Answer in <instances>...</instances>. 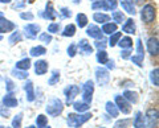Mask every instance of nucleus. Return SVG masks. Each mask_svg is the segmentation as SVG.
<instances>
[{
  "mask_svg": "<svg viewBox=\"0 0 159 128\" xmlns=\"http://www.w3.org/2000/svg\"><path fill=\"white\" fill-rule=\"evenodd\" d=\"M133 63H135L137 66L142 67L143 66V60H145V49H143V45H142V41L141 38L137 40V54L135 56L130 57Z\"/></svg>",
  "mask_w": 159,
  "mask_h": 128,
  "instance_id": "5",
  "label": "nucleus"
},
{
  "mask_svg": "<svg viewBox=\"0 0 159 128\" xmlns=\"http://www.w3.org/2000/svg\"><path fill=\"white\" fill-rule=\"evenodd\" d=\"M117 45H119L122 49H131L133 40L130 37H122V38H119V41H118Z\"/></svg>",
  "mask_w": 159,
  "mask_h": 128,
  "instance_id": "28",
  "label": "nucleus"
},
{
  "mask_svg": "<svg viewBox=\"0 0 159 128\" xmlns=\"http://www.w3.org/2000/svg\"><path fill=\"white\" fill-rule=\"evenodd\" d=\"M3 40V36H2V34H0V41H2Z\"/></svg>",
  "mask_w": 159,
  "mask_h": 128,
  "instance_id": "58",
  "label": "nucleus"
},
{
  "mask_svg": "<svg viewBox=\"0 0 159 128\" xmlns=\"http://www.w3.org/2000/svg\"><path fill=\"white\" fill-rule=\"evenodd\" d=\"M21 120H23V114H17L15 116V119L12 122V127L13 128H20L21 127Z\"/></svg>",
  "mask_w": 159,
  "mask_h": 128,
  "instance_id": "41",
  "label": "nucleus"
},
{
  "mask_svg": "<svg viewBox=\"0 0 159 128\" xmlns=\"http://www.w3.org/2000/svg\"><path fill=\"white\" fill-rule=\"evenodd\" d=\"M0 128H4V127H0Z\"/></svg>",
  "mask_w": 159,
  "mask_h": 128,
  "instance_id": "62",
  "label": "nucleus"
},
{
  "mask_svg": "<svg viewBox=\"0 0 159 128\" xmlns=\"http://www.w3.org/2000/svg\"><path fill=\"white\" fill-rule=\"evenodd\" d=\"M84 91H82V102L90 105L93 100V92H94V83L93 81H88L85 85H84Z\"/></svg>",
  "mask_w": 159,
  "mask_h": 128,
  "instance_id": "6",
  "label": "nucleus"
},
{
  "mask_svg": "<svg viewBox=\"0 0 159 128\" xmlns=\"http://www.w3.org/2000/svg\"><path fill=\"white\" fill-rule=\"evenodd\" d=\"M80 92V87L76 86V85H69L65 90H64V94H65V98H66V103L68 105H70V103H73L74 98H76Z\"/></svg>",
  "mask_w": 159,
  "mask_h": 128,
  "instance_id": "9",
  "label": "nucleus"
},
{
  "mask_svg": "<svg viewBox=\"0 0 159 128\" xmlns=\"http://www.w3.org/2000/svg\"><path fill=\"white\" fill-rule=\"evenodd\" d=\"M114 100H116V106H117V108H118V111H121L122 114L127 115V114H130V112H131V106H130V103H129L123 96L116 95Z\"/></svg>",
  "mask_w": 159,
  "mask_h": 128,
  "instance_id": "7",
  "label": "nucleus"
},
{
  "mask_svg": "<svg viewBox=\"0 0 159 128\" xmlns=\"http://www.w3.org/2000/svg\"><path fill=\"white\" fill-rule=\"evenodd\" d=\"M27 128H36V127H34V126H29V127H27Z\"/></svg>",
  "mask_w": 159,
  "mask_h": 128,
  "instance_id": "56",
  "label": "nucleus"
},
{
  "mask_svg": "<svg viewBox=\"0 0 159 128\" xmlns=\"http://www.w3.org/2000/svg\"><path fill=\"white\" fill-rule=\"evenodd\" d=\"M73 107H74V110H76L77 112L82 114V112H86L89 108H90V105H88V103H85V102H74Z\"/></svg>",
  "mask_w": 159,
  "mask_h": 128,
  "instance_id": "23",
  "label": "nucleus"
},
{
  "mask_svg": "<svg viewBox=\"0 0 159 128\" xmlns=\"http://www.w3.org/2000/svg\"><path fill=\"white\" fill-rule=\"evenodd\" d=\"M61 15H62V17H65V19H68V17H70L72 16V12H70V9H68V8H65V7H62L61 8Z\"/></svg>",
  "mask_w": 159,
  "mask_h": 128,
  "instance_id": "49",
  "label": "nucleus"
},
{
  "mask_svg": "<svg viewBox=\"0 0 159 128\" xmlns=\"http://www.w3.org/2000/svg\"><path fill=\"white\" fill-rule=\"evenodd\" d=\"M29 53H31L32 57H40V56H44V54L47 53V49L41 45H39V46L32 48L31 50H29Z\"/></svg>",
  "mask_w": 159,
  "mask_h": 128,
  "instance_id": "29",
  "label": "nucleus"
},
{
  "mask_svg": "<svg viewBox=\"0 0 159 128\" xmlns=\"http://www.w3.org/2000/svg\"><path fill=\"white\" fill-rule=\"evenodd\" d=\"M123 98H125L129 103H137L138 102V94L135 91H131V90H126L123 92Z\"/></svg>",
  "mask_w": 159,
  "mask_h": 128,
  "instance_id": "22",
  "label": "nucleus"
},
{
  "mask_svg": "<svg viewBox=\"0 0 159 128\" xmlns=\"http://www.w3.org/2000/svg\"><path fill=\"white\" fill-rule=\"evenodd\" d=\"M3 105L6 107H16L17 106V99L15 98L12 94H7L6 96L3 98Z\"/></svg>",
  "mask_w": 159,
  "mask_h": 128,
  "instance_id": "21",
  "label": "nucleus"
},
{
  "mask_svg": "<svg viewBox=\"0 0 159 128\" xmlns=\"http://www.w3.org/2000/svg\"><path fill=\"white\" fill-rule=\"evenodd\" d=\"M127 124H129V120L122 119V120H118L116 124L113 126V128H127Z\"/></svg>",
  "mask_w": 159,
  "mask_h": 128,
  "instance_id": "45",
  "label": "nucleus"
},
{
  "mask_svg": "<svg viewBox=\"0 0 159 128\" xmlns=\"http://www.w3.org/2000/svg\"><path fill=\"white\" fill-rule=\"evenodd\" d=\"M6 83H7V91L8 92H12L13 90H16V86L13 85V82L11 79H6Z\"/></svg>",
  "mask_w": 159,
  "mask_h": 128,
  "instance_id": "48",
  "label": "nucleus"
},
{
  "mask_svg": "<svg viewBox=\"0 0 159 128\" xmlns=\"http://www.w3.org/2000/svg\"><path fill=\"white\" fill-rule=\"evenodd\" d=\"M76 20H77V25L80 28H84V27L88 25V17H86V15L78 13L77 16H76Z\"/></svg>",
  "mask_w": 159,
  "mask_h": 128,
  "instance_id": "32",
  "label": "nucleus"
},
{
  "mask_svg": "<svg viewBox=\"0 0 159 128\" xmlns=\"http://www.w3.org/2000/svg\"><path fill=\"white\" fill-rule=\"evenodd\" d=\"M106 112H107L109 115H111V117H117L118 114H119V111H118V108L116 106V103L107 102L106 103Z\"/></svg>",
  "mask_w": 159,
  "mask_h": 128,
  "instance_id": "24",
  "label": "nucleus"
},
{
  "mask_svg": "<svg viewBox=\"0 0 159 128\" xmlns=\"http://www.w3.org/2000/svg\"><path fill=\"white\" fill-rule=\"evenodd\" d=\"M43 128H51V127H47V126H45V127H43Z\"/></svg>",
  "mask_w": 159,
  "mask_h": 128,
  "instance_id": "59",
  "label": "nucleus"
},
{
  "mask_svg": "<svg viewBox=\"0 0 159 128\" xmlns=\"http://www.w3.org/2000/svg\"><path fill=\"white\" fill-rule=\"evenodd\" d=\"M96 78L97 82L101 86H105L110 81V74H109V70L105 67H97L96 69Z\"/></svg>",
  "mask_w": 159,
  "mask_h": 128,
  "instance_id": "8",
  "label": "nucleus"
},
{
  "mask_svg": "<svg viewBox=\"0 0 159 128\" xmlns=\"http://www.w3.org/2000/svg\"><path fill=\"white\" fill-rule=\"evenodd\" d=\"M34 2V0H28V3H33Z\"/></svg>",
  "mask_w": 159,
  "mask_h": 128,
  "instance_id": "57",
  "label": "nucleus"
},
{
  "mask_svg": "<svg viewBox=\"0 0 159 128\" xmlns=\"http://www.w3.org/2000/svg\"><path fill=\"white\" fill-rule=\"evenodd\" d=\"M121 7L123 8V11H126L129 15H135L137 13V11H135V8H134V6H133V3L130 2V0H121Z\"/></svg>",
  "mask_w": 159,
  "mask_h": 128,
  "instance_id": "19",
  "label": "nucleus"
},
{
  "mask_svg": "<svg viewBox=\"0 0 159 128\" xmlns=\"http://www.w3.org/2000/svg\"><path fill=\"white\" fill-rule=\"evenodd\" d=\"M24 90L27 92V100L28 102H33L34 100V87L33 83L31 81H27L25 85H24Z\"/></svg>",
  "mask_w": 159,
  "mask_h": 128,
  "instance_id": "18",
  "label": "nucleus"
},
{
  "mask_svg": "<svg viewBox=\"0 0 159 128\" xmlns=\"http://www.w3.org/2000/svg\"><path fill=\"white\" fill-rule=\"evenodd\" d=\"M134 127L135 128H142L143 127V115H142V112H137L135 117H134Z\"/></svg>",
  "mask_w": 159,
  "mask_h": 128,
  "instance_id": "39",
  "label": "nucleus"
},
{
  "mask_svg": "<svg viewBox=\"0 0 159 128\" xmlns=\"http://www.w3.org/2000/svg\"><path fill=\"white\" fill-rule=\"evenodd\" d=\"M15 29V24L11 23L9 20H7V19H4L3 16L0 17V33L3 32H11Z\"/></svg>",
  "mask_w": 159,
  "mask_h": 128,
  "instance_id": "15",
  "label": "nucleus"
},
{
  "mask_svg": "<svg viewBox=\"0 0 159 128\" xmlns=\"http://www.w3.org/2000/svg\"><path fill=\"white\" fill-rule=\"evenodd\" d=\"M12 75L16 77L17 79H27V78H28V71L19 70V69H13V70H12Z\"/></svg>",
  "mask_w": 159,
  "mask_h": 128,
  "instance_id": "34",
  "label": "nucleus"
},
{
  "mask_svg": "<svg viewBox=\"0 0 159 128\" xmlns=\"http://www.w3.org/2000/svg\"><path fill=\"white\" fill-rule=\"evenodd\" d=\"M31 60L29 58H24V60H20L16 62V69H19V70H25L28 71V69L31 67Z\"/></svg>",
  "mask_w": 159,
  "mask_h": 128,
  "instance_id": "27",
  "label": "nucleus"
},
{
  "mask_svg": "<svg viewBox=\"0 0 159 128\" xmlns=\"http://www.w3.org/2000/svg\"><path fill=\"white\" fill-rule=\"evenodd\" d=\"M92 119V114L89 112H85V114H69L68 115V126L72 127V128H80L84 123H86L88 120Z\"/></svg>",
  "mask_w": 159,
  "mask_h": 128,
  "instance_id": "1",
  "label": "nucleus"
},
{
  "mask_svg": "<svg viewBox=\"0 0 159 128\" xmlns=\"http://www.w3.org/2000/svg\"><path fill=\"white\" fill-rule=\"evenodd\" d=\"M24 4H25V2H20L19 4H15V6H13V8H20V7H23Z\"/></svg>",
  "mask_w": 159,
  "mask_h": 128,
  "instance_id": "53",
  "label": "nucleus"
},
{
  "mask_svg": "<svg viewBox=\"0 0 159 128\" xmlns=\"http://www.w3.org/2000/svg\"><path fill=\"white\" fill-rule=\"evenodd\" d=\"M106 3H107V7H109V11H114V9L117 8L118 6V3H117V0H106Z\"/></svg>",
  "mask_w": 159,
  "mask_h": 128,
  "instance_id": "47",
  "label": "nucleus"
},
{
  "mask_svg": "<svg viewBox=\"0 0 159 128\" xmlns=\"http://www.w3.org/2000/svg\"><path fill=\"white\" fill-rule=\"evenodd\" d=\"M72 2H73L74 4H78V3H81V0H72Z\"/></svg>",
  "mask_w": 159,
  "mask_h": 128,
  "instance_id": "54",
  "label": "nucleus"
},
{
  "mask_svg": "<svg viewBox=\"0 0 159 128\" xmlns=\"http://www.w3.org/2000/svg\"><path fill=\"white\" fill-rule=\"evenodd\" d=\"M77 48L80 49V52L84 53V54H86V56H89V54H92V53H93V48H92V45L85 40V38H82V40L78 42V46H77Z\"/></svg>",
  "mask_w": 159,
  "mask_h": 128,
  "instance_id": "16",
  "label": "nucleus"
},
{
  "mask_svg": "<svg viewBox=\"0 0 159 128\" xmlns=\"http://www.w3.org/2000/svg\"><path fill=\"white\" fill-rule=\"evenodd\" d=\"M137 31V28H135V23H134L133 19H127V20L125 21V24H123V27H122V32H125V33H129V34H134Z\"/></svg>",
  "mask_w": 159,
  "mask_h": 128,
  "instance_id": "17",
  "label": "nucleus"
},
{
  "mask_svg": "<svg viewBox=\"0 0 159 128\" xmlns=\"http://www.w3.org/2000/svg\"><path fill=\"white\" fill-rule=\"evenodd\" d=\"M97 61L101 63V65H105V63L109 61L107 53L105 50H98V53H97Z\"/></svg>",
  "mask_w": 159,
  "mask_h": 128,
  "instance_id": "35",
  "label": "nucleus"
},
{
  "mask_svg": "<svg viewBox=\"0 0 159 128\" xmlns=\"http://www.w3.org/2000/svg\"><path fill=\"white\" fill-rule=\"evenodd\" d=\"M74 34H76V27L73 25V24H69V25L65 27L62 32V36L64 37H73Z\"/></svg>",
  "mask_w": 159,
  "mask_h": 128,
  "instance_id": "31",
  "label": "nucleus"
},
{
  "mask_svg": "<svg viewBox=\"0 0 159 128\" xmlns=\"http://www.w3.org/2000/svg\"><path fill=\"white\" fill-rule=\"evenodd\" d=\"M92 8L94 9V11H97V9H101V11H109L106 0H96V2L92 4Z\"/></svg>",
  "mask_w": 159,
  "mask_h": 128,
  "instance_id": "26",
  "label": "nucleus"
},
{
  "mask_svg": "<svg viewBox=\"0 0 159 128\" xmlns=\"http://www.w3.org/2000/svg\"><path fill=\"white\" fill-rule=\"evenodd\" d=\"M58 81H60V71H58V70H53V71H52L51 78L48 79V85L53 86V85H56V83H57Z\"/></svg>",
  "mask_w": 159,
  "mask_h": 128,
  "instance_id": "38",
  "label": "nucleus"
},
{
  "mask_svg": "<svg viewBox=\"0 0 159 128\" xmlns=\"http://www.w3.org/2000/svg\"><path fill=\"white\" fill-rule=\"evenodd\" d=\"M101 128H103V127H101Z\"/></svg>",
  "mask_w": 159,
  "mask_h": 128,
  "instance_id": "64",
  "label": "nucleus"
},
{
  "mask_svg": "<svg viewBox=\"0 0 159 128\" xmlns=\"http://www.w3.org/2000/svg\"><path fill=\"white\" fill-rule=\"evenodd\" d=\"M20 41H21V33L17 32V31L13 32L8 38V42L11 44V45H13V44H16V42H20Z\"/></svg>",
  "mask_w": 159,
  "mask_h": 128,
  "instance_id": "37",
  "label": "nucleus"
},
{
  "mask_svg": "<svg viewBox=\"0 0 159 128\" xmlns=\"http://www.w3.org/2000/svg\"><path fill=\"white\" fill-rule=\"evenodd\" d=\"M39 40L41 41V42L49 44V42L52 41V36H51L49 33H47V32H45V33H41V34H40V36H39Z\"/></svg>",
  "mask_w": 159,
  "mask_h": 128,
  "instance_id": "42",
  "label": "nucleus"
},
{
  "mask_svg": "<svg viewBox=\"0 0 159 128\" xmlns=\"http://www.w3.org/2000/svg\"><path fill=\"white\" fill-rule=\"evenodd\" d=\"M48 71V62L44 60H39L34 62V73L37 75H44Z\"/></svg>",
  "mask_w": 159,
  "mask_h": 128,
  "instance_id": "13",
  "label": "nucleus"
},
{
  "mask_svg": "<svg viewBox=\"0 0 159 128\" xmlns=\"http://www.w3.org/2000/svg\"><path fill=\"white\" fill-rule=\"evenodd\" d=\"M159 69L158 67H155L154 70L150 73V81H151V83L154 86H159Z\"/></svg>",
  "mask_w": 159,
  "mask_h": 128,
  "instance_id": "33",
  "label": "nucleus"
},
{
  "mask_svg": "<svg viewBox=\"0 0 159 128\" xmlns=\"http://www.w3.org/2000/svg\"><path fill=\"white\" fill-rule=\"evenodd\" d=\"M86 33H88V36H90L92 38H96V40L102 38V34H103L101 28H98L97 25H94V24H92V25H89L86 28Z\"/></svg>",
  "mask_w": 159,
  "mask_h": 128,
  "instance_id": "12",
  "label": "nucleus"
},
{
  "mask_svg": "<svg viewBox=\"0 0 159 128\" xmlns=\"http://www.w3.org/2000/svg\"><path fill=\"white\" fill-rule=\"evenodd\" d=\"M121 32H114L113 34H110V40H109V45H110L111 48L113 46H116L118 41H119V38H121Z\"/></svg>",
  "mask_w": 159,
  "mask_h": 128,
  "instance_id": "36",
  "label": "nucleus"
},
{
  "mask_svg": "<svg viewBox=\"0 0 159 128\" xmlns=\"http://www.w3.org/2000/svg\"><path fill=\"white\" fill-rule=\"evenodd\" d=\"M40 25H37V24H28V25L24 27V31H25V36L27 38H36L37 34L40 32Z\"/></svg>",
  "mask_w": 159,
  "mask_h": 128,
  "instance_id": "10",
  "label": "nucleus"
},
{
  "mask_svg": "<svg viewBox=\"0 0 159 128\" xmlns=\"http://www.w3.org/2000/svg\"><path fill=\"white\" fill-rule=\"evenodd\" d=\"M158 126V110L157 108H148L146 115L143 117L142 128H157Z\"/></svg>",
  "mask_w": 159,
  "mask_h": 128,
  "instance_id": "3",
  "label": "nucleus"
},
{
  "mask_svg": "<svg viewBox=\"0 0 159 128\" xmlns=\"http://www.w3.org/2000/svg\"><path fill=\"white\" fill-rule=\"evenodd\" d=\"M94 45H96V46L99 49V50H103V49L106 48V44H105V41H103V38H101V41L98 40L96 44H94Z\"/></svg>",
  "mask_w": 159,
  "mask_h": 128,
  "instance_id": "50",
  "label": "nucleus"
},
{
  "mask_svg": "<svg viewBox=\"0 0 159 128\" xmlns=\"http://www.w3.org/2000/svg\"><path fill=\"white\" fill-rule=\"evenodd\" d=\"M0 17H2V13H0Z\"/></svg>",
  "mask_w": 159,
  "mask_h": 128,
  "instance_id": "61",
  "label": "nucleus"
},
{
  "mask_svg": "<svg viewBox=\"0 0 159 128\" xmlns=\"http://www.w3.org/2000/svg\"><path fill=\"white\" fill-rule=\"evenodd\" d=\"M110 19H113L116 24H122L123 21H125V15H123V12H121V11H114L111 13Z\"/></svg>",
  "mask_w": 159,
  "mask_h": 128,
  "instance_id": "30",
  "label": "nucleus"
},
{
  "mask_svg": "<svg viewBox=\"0 0 159 128\" xmlns=\"http://www.w3.org/2000/svg\"><path fill=\"white\" fill-rule=\"evenodd\" d=\"M106 63H107V67L109 69H114V67H116V65H114V61H107Z\"/></svg>",
  "mask_w": 159,
  "mask_h": 128,
  "instance_id": "52",
  "label": "nucleus"
},
{
  "mask_svg": "<svg viewBox=\"0 0 159 128\" xmlns=\"http://www.w3.org/2000/svg\"><path fill=\"white\" fill-rule=\"evenodd\" d=\"M93 20L96 23H99V24H105V23H109L110 21V16L106 13H101V12H96L93 15Z\"/></svg>",
  "mask_w": 159,
  "mask_h": 128,
  "instance_id": "20",
  "label": "nucleus"
},
{
  "mask_svg": "<svg viewBox=\"0 0 159 128\" xmlns=\"http://www.w3.org/2000/svg\"><path fill=\"white\" fill-rule=\"evenodd\" d=\"M101 31H102V33L113 34L114 32H117V24L116 23H105Z\"/></svg>",
  "mask_w": 159,
  "mask_h": 128,
  "instance_id": "25",
  "label": "nucleus"
},
{
  "mask_svg": "<svg viewBox=\"0 0 159 128\" xmlns=\"http://www.w3.org/2000/svg\"><path fill=\"white\" fill-rule=\"evenodd\" d=\"M41 16L44 19H47V20H54L57 17V12L53 9L52 3H47V9L41 13Z\"/></svg>",
  "mask_w": 159,
  "mask_h": 128,
  "instance_id": "14",
  "label": "nucleus"
},
{
  "mask_svg": "<svg viewBox=\"0 0 159 128\" xmlns=\"http://www.w3.org/2000/svg\"><path fill=\"white\" fill-rule=\"evenodd\" d=\"M58 31H60V23H52L48 25L49 33H58Z\"/></svg>",
  "mask_w": 159,
  "mask_h": 128,
  "instance_id": "43",
  "label": "nucleus"
},
{
  "mask_svg": "<svg viewBox=\"0 0 159 128\" xmlns=\"http://www.w3.org/2000/svg\"><path fill=\"white\" fill-rule=\"evenodd\" d=\"M93 2H96V0H93Z\"/></svg>",
  "mask_w": 159,
  "mask_h": 128,
  "instance_id": "63",
  "label": "nucleus"
},
{
  "mask_svg": "<svg viewBox=\"0 0 159 128\" xmlns=\"http://www.w3.org/2000/svg\"><path fill=\"white\" fill-rule=\"evenodd\" d=\"M141 19L142 21H145L147 24L152 23L154 19H155V7L152 4H146L141 11Z\"/></svg>",
  "mask_w": 159,
  "mask_h": 128,
  "instance_id": "4",
  "label": "nucleus"
},
{
  "mask_svg": "<svg viewBox=\"0 0 159 128\" xmlns=\"http://www.w3.org/2000/svg\"><path fill=\"white\" fill-rule=\"evenodd\" d=\"M77 53V45L76 44H70V45L68 46V56L69 57H74Z\"/></svg>",
  "mask_w": 159,
  "mask_h": 128,
  "instance_id": "44",
  "label": "nucleus"
},
{
  "mask_svg": "<svg viewBox=\"0 0 159 128\" xmlns=\"http://www.w3.org/2000/svg\"><path fill=\"white\" fill-rule=\"evenodd\" d=\"M11 0H0V3H9Z\"/></svg>",
  "mask_w": 159,
  "mask_h": 128,
  "instance_id": "55",
  "label": "nucleus"
},
{
  "mask_svg": "<svg viewBox=\"0 0 159 128\" xmlns=\"http://www.w3.org/2000/svg\"><path fill=\"white\" fill-rule=\"evenodd\" d=\"M20 17L24 19V20H33V13L32 12H23V13H20Z\"/></svg>",
  "mask_w": 159,
  "mask_h": 128,
  "instance_id": "46",
  "label": "nucleus"
},
{
  "mask_svg": "<svg viewBox=\"0 0 159 128\" xmlns=\"http://www.w3.org/2000/svg\"><path fill=\"white\" fill-rule=\"evenodd\" d=\"M47 124H48V119H47L45 115H39L36 117V126H37V128H43V127H45Z\"/></svg>",
  "mask_w": 159,
  "mask_h": 128,
  "instance_id": "40",
  "label": "nucleus"
},
{
  "mask_svg": "<svg viewBox=\"0 0 159 128\" xmlns=\"http://www.w3.org/2000/svg\"><path fill=\"white\" fill-rule=\"evenodd\" d=\"M130 49H125V50H123L122 53H121V57L122 58H129V57H130Z\"/></svg>",
  "mask_w": 159,
  "mask_h": 128,
  "instance_id": "51",
  "label": "nucleus"
},
{
  "mask_svg": "<svg viewBox=\"0 0 159 128\" xmlns=\"http://www.w3.org/2000/svg\"><path fill=\"white\" fill-rule=\"evenodd\" d=\"M134 2H141V0H134Z\"/></svg>",
  "mask_w": 159,
  "mask_h": 128,
  "instance_id": "60",
  "label": "nucleus"
},
{
  "mask_svg": "<svg viewBox=\"0 0 159 128\" xmlns=\"http://www.w3.org/2000/svg\"><path fill=\"white\" fill-rule=\"evenodd\" d=\"M62 110H64V103L58 98H52L45 107V111L49 116H58L62 112Z\"/></svg>",
  "mask_w": 159,
  "mask_h": 128,
  "instance_id": "2",
  "label": "nucleus"
},
{
  "mask_svg": "<svg viewBox=\"0 0 159 128\" xmlns=\"http://www.w3.org/2000/svg\"><path fill=\"white\" fill-rule=\"evenodd\" d=\"M147 49H148V53L151 56H158V52H159V42H158V38L157 37H150L147 41Z\"/></svg>",
  "mask_w": 159,
  "mask_h": 128,
  "instance_id": "11",
  "label": "nucleus"
}]
</instances>
